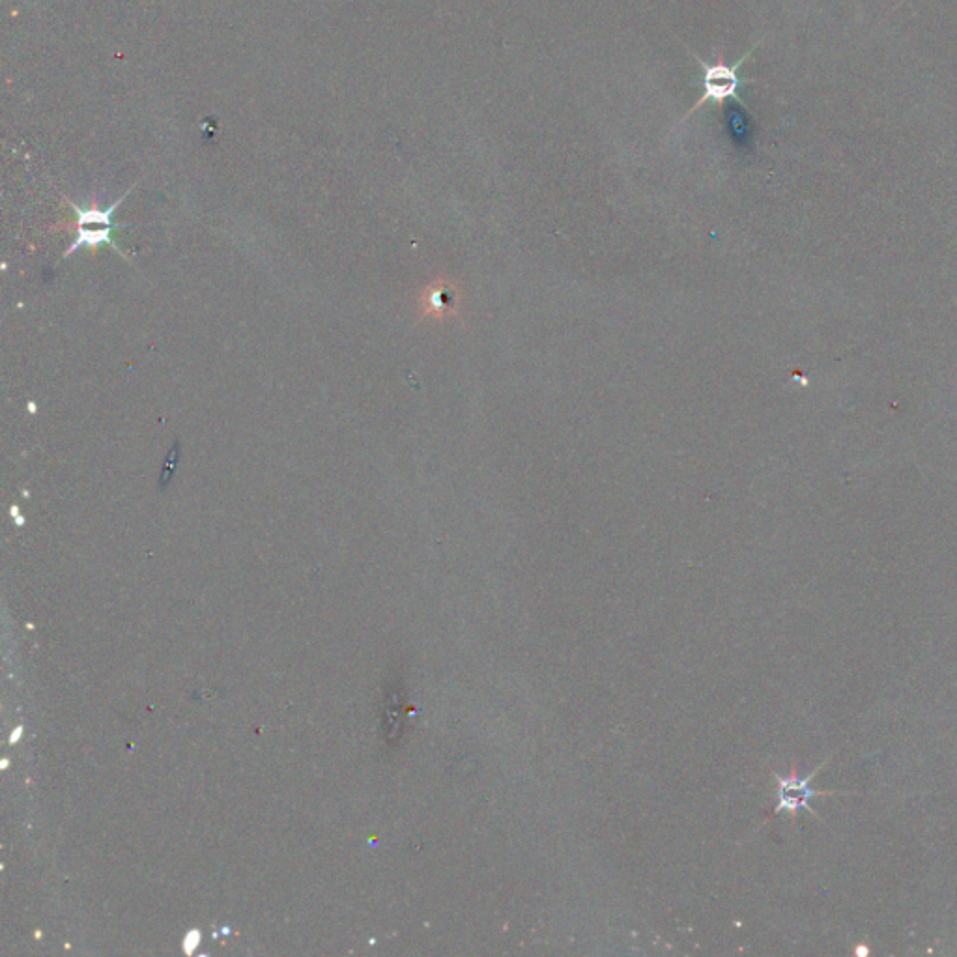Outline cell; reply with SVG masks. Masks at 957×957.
I'll return each instance as SVG.
<instances>
[{
  "instance_id": "2",
  "label": "cell",
  "mask_w": 957,
  "mask_h": 957,
  "mask_svg": "<svg viewBox=\"0 0 957 957\" xmlns=\"http://www.w3.org/2000/svg\"><path fill=\"white\" fill-rule=\"evenodd\" d=\"M819 771V769H817ZM817 771L812 772L810 776H799L797 769H791L787 776L776 774V808L774 814L791 815L797 817L800 810H810V800L821 795H832L827 791H817L812 789V780H814Z\"/></svg>"
},
{
  "instance_id": "3",
  "label": "cell",
  "mask_w": 957,
  "mask_h": 957,
  "mask_svg": "<svg viewBox=\"0 0 957 957\" xmlns=\"http://www.w3.org/2000/svg\"><path fill=\"white\" fill-rule=\"evenodd\" d=\"M124 227H129V225H115V227H101V229H94V227H75V230H77V238H75L72 245L66 249L64 258L70 257L75 251H79L81 247H88V249H92V251L96 253V251L100 249V245H105V243H107L109 247H113L118 255L128 258L122 253V249L113 242V230L124 229Z\"/></svg>"
},
{
  "instance_id": "1",
  "label": "cell",
  "mask_w": 957,
  "mask_h": 957,
  "mask_svg": "<svg viewBox=\"0 0 957 957\" xmlns=\"http://www.w3.org/2000/svg\"><path fill=\"white\" fill-rule=\"evenodd\" d=\"M759 43L752 45L750 51L744 53V57L741 60H737L735 64H724V62H705L701 60L696 53H692L688 49V53L694 57V60L700 64L703 68V96L701 100L690 109L688 115L700 111L703 105L707 103H715V105H722L724 101L735 100L741 105H746L739 90L741 86L746 85V83H756L754 79H743L739 70L743 68L744 62L750 58V55L758 49Z\"/></svg>"
}]
</instances>
